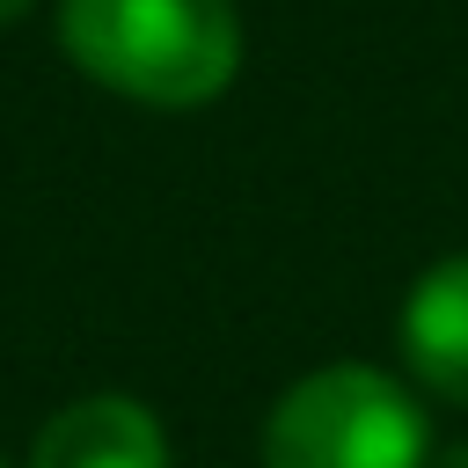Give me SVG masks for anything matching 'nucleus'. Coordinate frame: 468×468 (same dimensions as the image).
<instances>
[{"label": "nucleus", "instance_id": "obj_1", "mask_svg": "<svg viewBox=\"0 0 468 468\" xmlns=\"http://www.w3.org/2000/svg\"><path fill=\"white\" fill-rule=\"evenodd\" d=\"M58 44L88 80L154 110H197L241 66L234 0H58Z\"/></svg>", "mask_w": 468, "mask_h": 468}, {"label": "nucleus", "instance_id": "obj_5", "mask_svg": "<svg viewBox=\"0 0 468 468\" xmlns=\"http://www.w3.org/2000/svg\"><path fill=\"white\" fill-rule=\"evenodd\" d=\"M22 7H29V0H0V22H15V15H22Z\"/></svg>", "mask_w": 468, "mask_h": 468}, {"label": "nucleus", "instance_id": "obj_3", "mask_svg": "<svg viewBox=\"0 0 468 468\" xmlns=\"http://www.w3.org/2000/svg\"><path fill=\"white\" fill-rule=\"evenodd\" d=\"M29 468H168V431L132 395H80L37 431Z\"/></svg>", "mask_w": 468, "mask_h": 468}, {"label": "nucleus", "instance_id": "obj_4", "mask_svg": "<svg viewBox=\"0 0 468 468\" xmlns=\"http://www.w3.org/2000/svg\"><path fill=\"white\" fill-rule=\"evenodd\" d=\"M402 358L431 395L468 402V256H446L410 285V300H402Z\"/></svg>", "mask_w": 468, "mask_h": 468}, {"label": "nucleus", "instance_id": "obj_2", "mask_svg": "<svg viewBox=\"0 0 468 468\" xmlns=\"http://www.w3.org/2000/svg\"><path fill=\"white\" fill-rule=\"evenodd\" d=\"M424 410L380 366H322L263 424V468H424Z\"/></svg>", "mask_w": 468, "mask_h": 468}]
</instances>
